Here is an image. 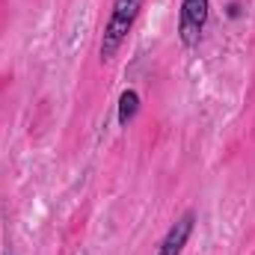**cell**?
<instances>
[{"label": "cell", "instance_id": "cell-2", "mask_svg": "<svg viewBox=\"0 0 255 255\" xmlns=\"http://www.w3.org/2000/svg\"><path fill=\"white\" fill-rule=\"evenodd\" d=\"M211 18V0H181L178 12V39L184 48H196Z\"/></svg>", "mask_w": 255, "mask_h": 255}, {"label": "cell", "instance_id": "cell-1", "mask_svg": "<svg viewBox=\"0 0 255 255\" xmlns=\"http://www.w3.org/2000/svg\"><path fill=\"white\" fill-rule=\"evenodd\" d=\"M145 0H113V9H110V18L104 24V33H101V45H98V54H101V63H110L119 48L125 45V39L130 36L136 18H139V9H142Z\"/></svg>", "mask_w": 255, "mask_h": 255}, {"label": "cell", "instance_id": "cell-3", "mask_svg": "<svg viewBox=\"0 0 255 255\" xmlns=\"http://www.w3.org/2000/svg\"><path fill=\"white\" fill-rule=\"evenodd\" d=\"M193 226H196V214L193 211H184L166 229V235H163V241L157 247V255H181L184 247H187V241H190V235H193Z\"/></svg>", "mask_w": 255, "mask_h": 255}, {"label": "cell", "instance_id": "cell-5", "mask_svg": "<svg viewBox=\"0 0 255 255\" xmlns=\"http://www.w3.org/2000/svg\"><path fill=\"white\" fill-rule=\"evenodd\" d=\"M9 255H12V253H9Z\"/></svg>", "mask_w": 255, "mask_h": 255}, {"label": "cell", "instance_id": "cell-4", "mask_svg": "<svg viewBox=\"0 0 255 255\" xmlns=\"http://www.w3.org/2000/svg\"><path fill=\"white\" fill-rule=\"evenodd\" d=\"M139 113V95L136 89H125L119 95V125H130Z\"/></svg>", "mask_w": 255, "mask_h": 255}]
</instances>
